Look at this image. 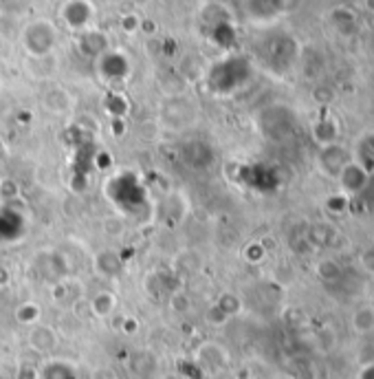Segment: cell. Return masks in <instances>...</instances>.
<instances>
[{"label":"cell","mask_w":374,"mask_h":379,"mask_svg":"<svg viewBox=\"0 0 374 379\" xmlns=\"http://www.w3.org/2000/svg\"><path fill=\"white\" fill-rule=\"evenodd\" d=\"M372 326H374V311L372 309H361L354 316V328L359 333H368Z\"/></svg>","instance_id":"obj_1"}]
</instances>
